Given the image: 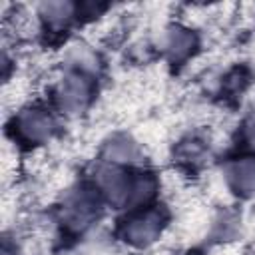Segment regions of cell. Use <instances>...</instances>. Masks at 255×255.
Returning a JSON list of instances; mask_svg holds the SVG:
<instances>
[{
  "label": "cell",
  "instance_id": "8992f818",
  "mask_svg": "<svg viewBox=\"0 0 255 255\" xmlns=\"http://www.w3.org/2000/svg\"><path fill=\"white\" fill-rule=\"evenodd\" d=\"M193 44V38L185 32V30H175L171 36H169V48L173 50V54L181 56V54H187V50L191 48Z\"/></svg>",
  "mask_w": 255,
  "mask_h": 255
},
{
  "label": "cell",
  "instance_id": "3957f363",
  "mask_svg": "<svg viewBox=\"0 0 255 255\" xmlns=\"http://www.w3.org/2000/svg\"><path fill=\"white\" fill-rule=\"evenodd\" d=\"M62 104L66 108H80L90 96V84L82 76H70L62 84Z\"/></svg>",
  "mask_w": 255,
  "mask_h": 255
},
{
  "label": "cell",
  "instance_id": "277c9868",
  "mask_svg": "<svg viewBox=\"0 0 255 255\" xmlns=\"http://www.w3.org/2000/svg\"><path fill=\"white\" fill-rule=\"evenodd\" d=\"M229 175H231V181H233V185H235L237 189H241V191H251V189L255 187V161L243 159V161L235 163V165L231 167Z\"/></svg>",
  "mask_w": 255,
  "mask_h": 255
},
{
  "label": "cell",
  "instance_id": "5b68a950",
  "mask_svg": "<svg viewBox=\"0 0 255 255\" xmlns=\"http://www.w3.org/2000/svg\"><path fill=\"white\" fill-rule=\"evenodd\" d=\"M44 16L54 22V24H60V22H66L70 18V12H72V6L66 4V2H52V4H44Z\"/></svg>",
  "mask_w": 255,
  "mask_h": 255
},
{
  "label": "cell",
  "instance_id": "7a4b0ae2",
  "mask_svg": "<svg viewBox=\"0 0 255 255\" xmlns=\"http://www.w3.org/2000/svg\"><path fill=\"white\" fill-rule=\"evenodd\" d=\"M52 129V122L40 110H30L20 118V131L28 139H44Z\"/></svg>",
  "mask_w": 255,
  "mask_h": 255
},
{
  "label": "cell",
  "instance_id": "6da1fadb",
  "mask_svg": "<svg viewBox=\"0 0 255 255\" xmlns=\"http://www.w3.org/2000/svg\"><path fill=\"white\" fill-rule=\"evenodd\" d=\"M161 227V217L159 213L155 211H145L143 215L135 217L129 221L128 229H126V235L129 237V241H135V243H147L151 241L157 231Z\"/></svg>",
  "mask_w": 255,
  "mask_h": 255
}]
</instances>
